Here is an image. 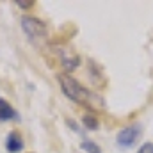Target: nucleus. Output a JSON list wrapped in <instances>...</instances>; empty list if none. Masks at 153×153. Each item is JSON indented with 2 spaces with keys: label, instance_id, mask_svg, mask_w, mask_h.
I'll return each instance as SVG.
<instances>
[{
  "label": "nucleus",
  "instance_id": "9d476101",
  "mask_svg": "<svg viewBox=\"0 0 153 153\" xmlns=\"http://www.w3.org/2000/svg\"><path fill=\"white\" fill-rule=\"evenodd\" d=\"M14 4H16V5H20L22 9H29V7H32V5H34V2H32V0H27V2H23V0H16Z\"/></svg>",
  "mask_w": 153,
  "mask_h": 153
},
{
  "label": "nucleus",
  "instance_id": "f03ea898",
  "mask_svg": "<svg viewBox=\"0 0 153 153\" xmlns=\"http://www.w3.org/2000/svg\"><path fill=\"white\" fill-rule=\"evenodd\" d=\"M22 29H23V32L29 36V39L34 45H39L41 41L46 39V27H45V23L41 20H38V18L23 16L22 18Z\"/></svg>",
  "mask_w": 153,
  "mask_h": 153
},
{
  "label": "nucleus",
  "instance_id": "7ed1b4c3",
  "mask_svg": "<svg viewBox=\"0 0 153 153\" xmlns=\"http://www.w3.org/2000/svg\"><path fill=\"white\" fill-rule=\"evenodd\" d=\"M141 132H143V128H141V125H139V123H135V125H130V126L123 128V130L117 134V137H116L117 146H119V148H132V146L139 141Z\"/></svg>",
  "mask_w": 153,
  "mask_h": 153
},
{
  "label": "nucleus",
  "instance_id": "423d86ee",
  "mask_svg": "<svg viewBox=\"0 0 153 153\" xmlns=\"http://www.w3.org/2000/svg\"><path fill=\"white\" fill-rule=\"evenodd\" d=\"M61 61L64 64L66 70H75L78 66V57L73 55V52H66V50H61Z\"/></svg>",
  "mask_w": 153,
  "mask_h": 153
},
{
  "label": "nucleus",
  "instance_id": "0eeeda50",
  "mask_svg": "<svg viewBox=\"0 0 153 153\" xmlns=\"http://www.w3.org/2000/svg\"><path fill=\"white\" fill-rule=\"evenodd\" d=\"M84 126L87 128V130H96L98 128V121H96V117L91 114H85L84 116Z\"/></svg>",
  "mask_w": 153,
  "mask_h": 153
},
{
  "label": "nucleus",
  "instance_id": "20e7f679",
  "mask_svg": "<svg viewBox=\"0 0 153 153\" xmlns=\"http://www.w3.org/2000/svg\"><path fill=\"white\" fill-rule=\"evenodd\" d=\"M5 148H7L9 153L22 152V150H23V139H22V135L16 134V132H11V134L7 135V139H5Z\"/></svg>",
  "mask_w": 153,
  "mask_h": 153
},
{
  "label": "nucleus",
  "instance_id": "1a4fd4ad",
  "mask_svg": "<svg viewBox=\"0 0 153 153\" xmlns=\"http://www.w3.org/2000/svg\"><path fill=\"white\" fill-rule=\"evenodd\" d=\"M137 153H153V143H144Z\"/></svg>",
  "mask_w": 153,
  "mask_h": 153
},
{
  "label": "nucleus",
  "instance_id": "f257e3e1",
  "mask_svg": "<svg viewBox=\"0 0 153 153\" xmlns=\"http://www.w3.org/2000/svg\"><path fill=\"white\" fill-rule=\"evenodd\" d=\"M59 80V85L62 89V93L78 105L85 107V109H91V111H103L105 109V102L102 96H98L96 93L89 91L87 87H84L76 78H73L68 73H62V75L57 76Z\"/></svg>",
  "mask_w": 153,
  "mask_h": 153
},
{
  "label": "nucleus",
  "instance_id": "6e6552de",
  "mask_svg": "<svg viewBox=\"0 0 153 153\" xmlns=\"http://www.w3.org/2000/svg\"><path fill=\"white\" fill-rule=\"evenodd\" d=\"M82 150L85 153H102V150H100L93 141H84V143H82Z\"/></svg>",
  "mask_w": 153,
  "mask_h": 153
},
{
  "label": "nucleus",
  "instance_id": "39448f33",
  "mask_svg": "<svg viewBox=\"0 0 153 153\" xmlns=\"http://www.w3.org/2000/svg\"><path fill=\"white\" fill-rule=\"evenodd\" d=\"M11 119H18V112L7 100L0 98V121H11Z\"/></svg>",
  "mask_w": 153,
  "mask_h": 153
}]
</instances>
